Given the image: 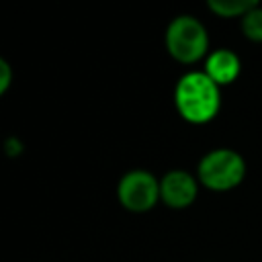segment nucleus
Segmentation results:
<instances>
[{"label":"nucleus","instance_id":"obj_1","mask_svg":"<svg viewBox=\"0 0 262 262\" xmlns=\"http://www.w3.org/2000/svg\"><path fill=\"white\" fill-rule=\"evenodd\" d=\"M172 100L180 119L190 125H207L221 111V86L203 70H190L176 80Z\"/></svg>","mask_w":262,"mask_h":262},{"label":"nucleus","instance_id":"obj_2","mask_svg":"<svg viewBox=\"0 0 262 262\" xmlns=\"http://www.w3.org/2000/svg\"><path fill=\"white\" fill-rule=\"evenodd\" d=\"M164 45L168 55L182 66H192L211 53L209 33L205 25L192 14H178L168 23Z\"/></svg>","mask_w":262,"mask_h":262},{"label":"nucleus","instance_id":"obj_3","mask_svg":"<svg viewBox=\"0 0 262 262\" xmlns=\"http://www.w3.org/2000/svg\"><path fill=\"white\" fill-rule=\"evenodd\" d=\"M248 166L239 151L231 147H215L207 151L196 164V178L201 186L213 192H225L239 186L246 178Z\"/></svg>","mask_w":262,"mask_h":262},{"label":"nucleus","instance_id":"obj_4","mask_svg":"<svg viewBox=\"0 0 262 262\" xmlns=\"http://www.w3.org/2000/svg\"><path fill=\"white\" fill-rule=\"evenodd\" d=\"M117 199L129 213H147L160 203V178L147 170H129L117 184Z\"/></svg>","mask_w":262,"mask_h":262},{"label":"nucleus","instance_id":"obj_5","mask_svg":"<svg viewBox=\"0 0 262 262\" xmlns=\"http://www.w3.org/2000/svg\"><path fill=\"white\" fill-rule=\"evenodd\" d=\"M199 178L186 170H170L160 178V201L170 209H186L199 196Z\"/></svg>","mask_w":262,"mask_h":262},{"label":"nucleus","instance_id":"obj_6","mask_svg":"<svg viewBox=\"0 0 262 262\" xmlns=\"http://www.w3.org/2000/svg\"><path fill=\"white\" fill-rule=\"evenodd\" d=\"M203 72L217 84V86H229L233 84L239 74H242V61L239 55L227 47H219L213 49L207 57H205V66Z\"/></svg>","mask_w":262,"mask_h":262},{"label":"nucleus","instance_id":"obj_7","mask_svg":"<svg viewBox=\"0 0 262 262\" xmlns=\"http://www.w3.org/2000/svg\"><path fill=\"white\" fill-rule=\"evenodd\" d=\"M258 2L254 0H209L207 8L219 18H244Z\"/></svg>","mask_w":262,"mask_h":262},{"label":"nucleus","instance_id":"obj_8","mask_svg":"<svg viewBox=\"0 0 262 262\" xmlns=\"http://www.w3.org/2000/svg\"><path fill=\"white\" fill-rule=\"evenodd\" d=\"M242 33L252 43H262V6L256 4L242 20Z\"/></svg>","mask_w":262,"mask_h":262},{"label":"nucleus","instance_id":"obj_9","mask_svg":"<svg viewBox=\"0 0 262 262\" xmlns=\"http://www.w3.org/2000/svg\"><path fill=\"white\" fill-rule=\"evenodd\" d=\"M12 66L6 61V59H0V94H6L10 84H12Z\"/></svg>","mask_w":262,"mask_h":262}]
</instances>
